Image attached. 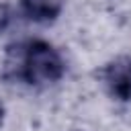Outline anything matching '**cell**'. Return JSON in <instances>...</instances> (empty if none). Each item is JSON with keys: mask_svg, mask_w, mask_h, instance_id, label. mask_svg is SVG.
<instances>
[{"mask_svg": "<svg viewBox=\"0 0 131 131\" xmlns=\"http://www.w3.org/2000/svg\"><path fill=\"white\" fill-rule=\"evenodd\" d=\"M66 76L61 53L45 39H27L6 47L2 61V78L27 86H49Z\"/></svg>", "mask_w": 131, "mask_h": 131, "instance_id": "1", "label": "cell"}, {"mask_svg": "<svg viewBox=\"0 0 131 131\" xmlns=\"http://www.w3.org/2000/svg\"><path fill=\"white\" fill-rule=\"evenodd\" d=\"M98 78L111 98L119 102L131 100V55H117L108 59L98 70Z\"/></svg>", "mask_w": 131, "mask_h": 131, "instance_id": "2", "label": "cell"}, {"mask_svg": "<svg viewBox=\"0 0 131 131\" xmlns=\"http://www.w3.org/2000/svg\"><path fill=\"white\" fill-rule=\"evenodd\" d=\"M20 14L35 25H51L63 12V0H18Z\"/></svg>", "mask_w": 131, "mask_h": 131, "instance_id": "3", "label": "cell"}, {"mask_svg": "<svg viewBox=\"0 0 131 131\" xmlns=\"http://www.w3.org/2000/svg\"><path fill=\"white\" fill-rule=\"evenodd\" d=\"M10 18H12V14H10L8 6H6V4H0V35H2V33L8 29Z\"/></svg>", "mask_w": 131, "mask_h": 131, "instance_id": "4", "label": "cell"}, {"mask_svg": "<svg viewBox=\"0 0 131 131\" xmlns=\"http://www.w3.org/2000/svg\"><path fill=\"white\" fill-rule=\"evenodd\" d=\"M74 131H82V129H74Z\"/></svg>", "mask_w": 131, "mask_h": 131, "instance_id": "5", "label": "cell"}]
</instances>
